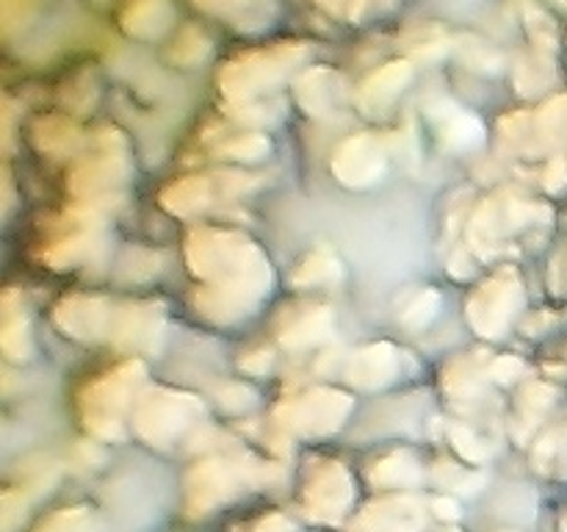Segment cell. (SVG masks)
<instances>
[{"label": "cell", "instance_id": "cell-1", "mask_svg": "<svg viewBox=\"0 0 567 532\" xmlns=\"http://www.w3.org/2000/svg\"><path fill=\"white\" fill-rule=\"evenodd\" d=\"M169 14V6L166 0H136V3L127 9L125 22L127 28H136V31H147L155 22H161V17Z\"/></svg>", "mask_w": 567, "mask_h": 532}]
</instances>
